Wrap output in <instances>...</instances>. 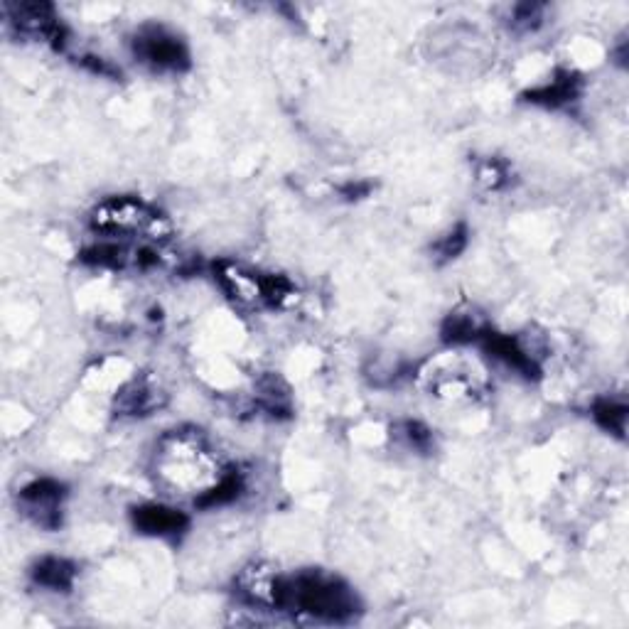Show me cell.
<instances>
[{
  "label": "cell",
  "mask_w": 629,
  "mask_h": 629,
  "mask_svg": "<svg viewBox=\"0 0 629 629\" xmlns=\"http://www.w3.org/2000/svg\"><path fill=\"white\" fill-rule=\"evenodd\" d=\"M399 433L403 435L408 448L418 450V453H428L433 448V433L421 421H403L399 426Z\"/></svg>",
  "instance_id": "d6986e66"
},
{
  "label": "cell",
  "mask_w": 629,
  "mask_h": 629,
  "mask_svg": "<svg viewBox=\"0 0 629 629\" xmlns=\"http://www.w3.org/2000/svg\"><path fill=\"white\" fill-rule=\"evenodd\" d=\"M480 342L487 354H492L494 359H499V362H504L507 367H512L514 372L526 376V379H539L541 374L539 364H536V359H531V354L521 347L519 340H514V337L509 335H499V332L489 330L487 327L485 335L480 337Z\"/></svg>",
  "instance_id": "ba28073f"
},
{
  "label": "cell",
  "mask_w": 629,
  "mask_h": 629,
  "mask_svg": "<svg viewBox=\"0 0 629 629\" xmlns=\"http://www.w3.org/2000/svg\"><path fill=\"white\" fill-rule=\"evenodd\" d=\"M131 50L138 62L150 67L153 72H187L192 64L190 47L177 32L165 25H143L136 30L131 40Z\"/></svg>",
  "instance_id": "277c9868"
},
{
  "label": "cell",
  "mask_w": 629,
  "mask_h": 629,
  "mask_svg": "<svg viewBox=\"0 0 629 629\" xmlns=\"http://www.w3.org/2000/svg\"><path fill=\"white\" fill-rule=\"evenodd\" d=\"M91 229L109 236H136L168 239L170 222L163 212L150 207L141 197H111L91 212Z\"/></svg>",
  "instance_id": "7a4b0ae2"
},
{
  "label": "cell",
  "mask_w": 629,
  "mask_h": 629,
  "mask_svg": "<svg viewBox=\"0 0 629 629\" xmlns=\"http://www.w3.org/2000/svg\"><path fill=\"white\" fill-rule=\"evenodd\" d=\"M214 278L231 300L249 308H281L295 293L293 283L286 276L256 273L229 261L214 263Z\"/></svg>",
  "instance_id": "3957f363"
},
{
  "label": "cell",
  "mask_w": 629,
  "mask_h": 629,
  "mask_svg": "<svg viewBox=\"0 0 629 629\" xmlns=\"http://www.w3.org/2000/svg\"><path fill=\"white\" fill-rule=\"evenodd\" d=\"M79 261L86 263V266L123 268V266H128L133 258L128 256V251L118 244H94L79 254Z\"/></svg>",
  "instance_id": "9a60e30c"
},
{
  "label": "cell",
  "mask_w": 629,
  "mask_h": 629,
  "mask_svg": "<svg viewBox=\"0 0 629 629\" xmlns=\"http://www.w3.org/2000/svg\"><path fill=\"white\" fill-rule=\"evenodd\" d=\"M82 64H84L86 69H89V72L99 74V77H111V79L121 77V69L111 67V64L106 62V59H101V57L86 55V57H82Z\"/></svg>",
  "instance_id": "ffe728a7"
},
{
  "label": "cell",
  "mask_w": 629,
  "mask_h": 629,
  "mask_svg": "<svg viewBox=\"0 0 629 629\" xmlns=\"http://www.w3.org/2000/svg\"><path fill=\"white\" fill-rule=\"evenodd\" d=\"M372 190H374V185H372V182H367V180L347 182V185L340 187V195L344 197V200L352 202V200H364V197L372 195Z\"/></svg>",
  "instance_id": "44dd1931"
},
{
  "label": "cell",
  "mask_w": 629,
  "mask_h": 629,
  "mask_svg": "<svg viewBox=\"0 0 629 629\" xmlns=\"http://www.w3.org/2000/svg\"><path fill=\"white\" fill-rule=\"evenodd\" d=\"M77 563L69 561V558L59 556H45L30 568L32 583L40 585V588L55 590V593H69L74 588V580H77Z\"/></svg>",
  "instance_id": "30bf717a"
},
{
  "label": "cell",
  "mask_w": 629,
  "mask_h": 629,
  "mask_svg": "<svg viewBox=\"0 0 629 629\" xmlns=\"http://www.w3.org/2000/svg\"><path fill=\"white\" fill-rule=\"evenodd\" d=\"M546 5L541 3H521L512 13V28L516 32H534L544 25Z\"/></svg>",
  "instance_id": "e0dca14e"
},
{
  "label": "cell",
  "mask_w": 629,
  "mask_h": 629,
  "mask_svg": "<svg viewBox=\"0 0 629 629\" xmlns=\"http://www.w3.org/2000/svg\"><path fill=\"white\" fill-rule=\"evenodd\" d=\"M165 406V394H160L155 386H148L145 381H133L116 401V411L121 416H150L155 408Z\"/></svg>",
  "instance_id": "8fae6325"
},
{
  "label": "cell",
  "mask_w": 629,
  "mask_h": 629,
  "mask_svg": "<svg viewBox=\"0 0 629 629\" xmlns=\"http://www.w3.org/2000/svg\"><path fill=\"white\" fill-rule=\"evenodd\" d=\"M244 492V477L236 470H229L227 475L219 477L214 485H209L207 489H202L195 499L197 509H214V507H224V504H231L234 499H239V494Z\"/></svg>",
  "instance_id": "7c38bea8"
},
{
  "label": "cell",
  "mask_w": 629,
  "mask_h": 629,
  "mask_svg": "<svg viewBox=\"0 0 629 629\" xmlns=\"http://www.w3.org/2000/svg\"><path fill=\"white\" fill-rule=\"evenodd\" d=\"M580 91H583V79H580V74L568 72V69H558L556 77H553L551 82L536 86V89L524 91L521 99L529 101V104L558 109V106H566L578 99Z\"/></svg>",
  "instance_id": "9c48e42d"
},
{
  "label": "cell",
  "mask_w": 629,
  "mask_h": 629,
  "mask_svg": "<svg viewBox=\"0 0 629 629\" xmlns=\"http://www.w3.org/2000/svg\"><path fill=\"white\" fill-rule=\"evenodd\" d=\"M67 497V487L52 477H40L20 489V507L42 529H59L62 526V502Z\"/></svg>",
  "instance_id": "8992f818"
},
{
  "label": "cell",
  "mask_w": 629,
  "mask_h": 629,
  "mask_svg": "<svg viewBox=\"0 0 629 629\" xmlns=\"http://www.w3.org/2000/svg\"><path fill=\"white\" fill-rule=\"evenodd\" d=\"M276 612H290L293 617L325 625H347L357 620L362 602L357 593L337 575L325 571H300L281 578Z\"/></svg>",
  "instance_id": "6da1fadb"
},
{
  "label": "cell",
  "mask_w": 629,
  "mask_h": 629,
  "mask_svg": "<svg viewBox=\"0 0 629 629\" xmlns=\"http://www.w3.org/2000/svg\"><path fill=\"white\" fill-rule=\"evenodd\" d=\"M131 521L136 531L145 536H180L190 526V516L182 509L165 504H141L131 509Z\"/></svg>",
  "instance_id": "52a82bcc"
},
{
  "label": "cell",
  "mask_w": 629,
  "mask_h": 629,
  "mask_svg": "<svg viewBox=\"0 0 629 629\" xmlns=\"http://www.w3.org/2000/svg\"><path fill=\"white\" fill-rule=\"evenodd\" d=\"M467 239H470V229H467L465 222H460V224H455L448 234L440 236L430 251H433L435 261L448 263V261H453V258H458L462 251L467 249Z\"/></svg>",
  "instance_id": "2e32d148"
},
{
  "label": "cell",
  "mask_w": 629,
  "mask_h": 629,
  "mask_svg": "<svg viewBox=\"0 0 629 629\" xmlns=\"http://www.w3.org/2000/svg\"><path fill=\"white\" fill-rule=\"evenodd\" d=\"M627 413L629 408L620 401H610V399H600L593 403V418L595 423L607 433L617 435V438H625L627 433Z\"/></svg>",
  "instance_id": "5bb4252c"
},
{
  "label": "cell",
  "mask_w": 629,
  "mask_h": 629,
  "mask_svg": "<svg viewBox=\"0 0 629 629\" xmlns=\"http://www.w3.org/2000/svg\"><path fill=\"white\" fill-rule=\"evenodd\" d=\"M487 325L482 322L480 315L472 313H450L445 317L443 327H440V335L443 342L448 344H467V342H480V337L485 335Z\"/></svg>",
  "instance_id": "4fadbf2b"
},
{
  "label": "cell",
  "mask_w": 629,
  "mask_h": 629,
  "mask_svg": "<svg viewBox=\"0 0 629 629\" xmlns=\"http://www.w3.org/2000/svg\"><path fill=\"white\" fill-rule=\"evenodd\" d=\"M3 10L8 25H13L23 37L50 42L57 50L64 47L67 28L59 23L55 8L50 3H5Z\"/></svg>",
  "instance_id": "5b68a950"
},
{
  "label": "cell",
  "mask_w": 629,
  "mask_h": 629,
  "mask_svg": "<svg viewBox=\"0 0 629 629\" xmlns=\"http://www.w3.org/2000/svg\"><path fill=\"white\" fill-rule=\"evenodd\" d=\"M477 180L487 187V190H502L509 185V165L499 158H487L477 168Z\"/></svg>",
  "instance_id": "ac0fdd59"
}]
</instances>
